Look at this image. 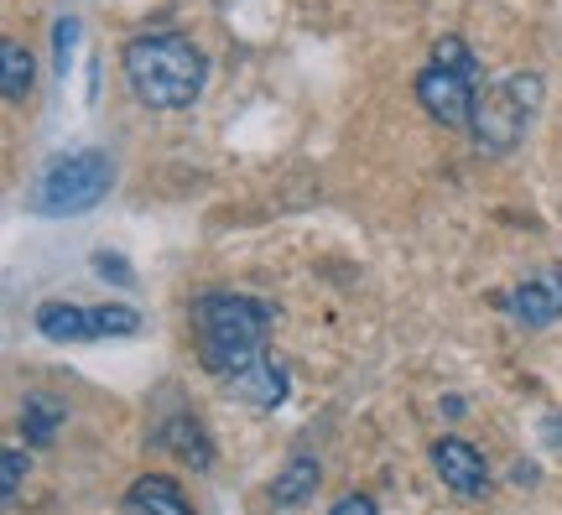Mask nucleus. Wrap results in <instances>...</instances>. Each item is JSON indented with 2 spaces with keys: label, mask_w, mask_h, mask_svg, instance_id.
Here are the masks:
<instances>
[{
  "label": "nucleus",
  "mask_w": 562,
  "mask_h": 515,
  "mask_svg": "<svg viewBox=\"0 0 562 515\" xmlns=\"http://www.w3.org/2000/svg\"><path fill=\"white\" fill-rule=\"evenodd\" d=\"M271 328H277V307L250 292H203L193 302V344H199L203 370L220 376L224 391L271 359L266 349Z\"/></svg>",
  "instance_id": "obj_1"
},
{
  "label": "nucleus",
  "mask_w": 562,
  "mask_h": 515,
  "mask_svg": "<svg viewBox=\"0 0 562 515\" xmlns=\"http://www.w3.org/2000/svg\"><path fill=\"white\" fill-rule=\"evenodd\" d=\"M125 83L140 104L151 110H188L199 104L203 83H209V58L193 37L182 32H140L125 42L121 53Z\"/></svg>",
  "instance_id": "obj_2"
},
{
  "label": "nucleus",
  "mask_w": 562,
  "mask_h": 515,
  "mask_svg": "<svg viewBox=\"0 0 562 515\" xmlns=\"http://www.w3.org/2000/svg\"><path fill=\"white\" fill-rule=\"evenodd\" d=\"M115 188V161L104 152H68L42 167V178L26 193V214L32 219H74L100 209Z\"/></svg>",
  "instance_id": "obj_3"
},
{
  "label": "nucleus",
  "mask_w": 562,
  "mask_h": 515,
  "mask_svg": "<svg viewBox=\"0 0 562 515\" xmlns=\"http://www.w3.org/2000/svg\"><path fill=\"white\" fill-rule=\"evenodd\" d=\"M480 58L469 53L463 37L432 42V63L417 74V104L448 131H469L474 100H480Z\"/></svg>",
  "instance_id": "obj_4"
},
{
  "label": "nucleus",
  "mask_w": 562,
  "mask_h": 515,
  "mask_svg": "<svg viewBox=\"0 0 562 515\" xmlns=\"http://www.w3.org/2000/svg\"><path fill=\"white\" fill-rule=\"evenodd\" d=\"M542 110V74H510L501 83H484L474 115H469V136L480 152L501 157L526 136V125Z\"/></svg>",
  "instance_id": "obj_5"
},
{
  "label": "nucleus",
  "mask_w": 562,
  "mask_h": 515,
  "mask_svg": "<svg viewBox=\"0 0 562 515\" xmlns=\"http://www.w3.org/2000/svg\"><path fill=\"white\" fill-rule=\"evenodd\" d=\"M32 328L47 344H104L140 334V313L125 302H42L32 313Z\"/></svg>",
  "instance_id": "obj_6"
},
{
  "label": "nucleus",
  "mask_w": 562,
  "mask_h": 515,
  "mask_svg": "<svg viewBox=\"0 0 562 515\" xmlns=\"http://www.w3.org/2000/svg\"><path fill=\"white\" fill-rule=\"evenodd\" d=\"M432 469H438V479L453 495H463V500L490 495V463H484V454L474 443H463V437H438V443H432Z\"/></svg>",
  "instance_id": "obj_7"
},
{
  "label": "nucleus",
  "mask_w": 562,
  "mask_h": 515,
  "mask_svg": "<svg viewBox=\"0 0 562 515\" xmlns=\"http://www.w3.org/2000/svg\"><path fill=\"white\" fill-rule=\"evenodd\" d=\"M510 323H521V328H547V323H558L562 317V271H542V277L521 281L516 292H505L501 302Z\"/></svg>",
  "instance_id": "obj_8"
},
{
  "label": "nucleus",
  "mask_w": 562,
  "mask_h": 515,
  "mask_svg": "<svg viewBox=\"0 0 562 515\" xmlns=\"http://www.w3.org/2000/svg\"><path fill=\"white\" fill-rule=\"evenodd\" d=\"M125 515H193V505H188L178 479L140 474L136 484L125 490Z\"/></svg>",
  "instance_id": "obj_9"
},
{
  "label": "nucleus",
  "mask_w": 562,
  "mask_h": 515,
  "mask_svg": "<svg viewBox=\"0 0 562 515\" xmlns=\"http://www.w3.org/2000/svg\"><path fill=\"white\" fill-rule=\"evenodd\" d=\"M318 458L313 454H292L286 458V469L277 474V484H271V500H277V511H302L307 500L318 495Z\"/></svg>",
  "instance_id": "obj_10"
},
{
  "label": "nucleus",
  "mask_w": 562,
  "mask_h": 515,
  "mask_svg": "<svg viewBox=\"0 0 562 515\" xmlns=\"http://www.w3.org/2000/svg\"><path fill=\"white\" fill-rule=\"evenodd\" d=\"M157 443L172 448L178 458H188L193 469H209V463H214V448H209V433H203L199 416H172L167 427H157Z\"/></svg>",
  "instance_id": "obj_11"
},
{
  "label": "nucleus",
  "mask_w": 562,
  "mask_h": 515,
  "mask_svg": "<svg viewBox=\"0 0 562 515\" xmlns=\"http://www.w3.org/2000/svg\"><path fill=\"white\" fill-rule=\"evenodd\" d=\"M0 94L11 104H21L32 94V53H26V42H5L0 47Z\"/></svg>",
  "instance_id": "obj_12"
},
{
  "label": "nucleus",
  "mask_w": 562,
  "mask_h": 515,
  "mask_svg": "<svg viewBox=\"0 0 562 515\" xmlns=\"http://www.w3.org/2000/svg\"><path fill=\"white\" fill-rule=\"evenodd\" d=\"M21 427H26V443L47 448L63 427V406L58 401H47V396H26V406H21Z\"/></svg>",
  "instance_id": "obj_13"
},
{
  "label": "nucleus",
  "mask_w": 562,
  "mask_h": 515,
  "mask_svg": "<svg viewBox=\"0 0 562 515\" xmlns=\"http://www.w3.org/2000/svg\"><path fill=\"white\" fill-rule=\"evenodd\" d=\"M0 469H5V474H0V495H5V505H16V495H21V474H26L32 463H26V454H21V448H5Z\"/></svg>",
  "instance_id": "obj_14"
},
{
  "label": "nucleus",
  "mask_w": 562,
  "mask_h": 515,
  "mask_svg": "<svg viewBox=\"0 0 562 515\" xmlns=\"http://www.w3.org/2000/svg\"><path fill=\"white\" fill-rule=\"evenodd\" d=\"M94 271H100L104 281H121V287H131V271H125L121 256H110V250H94Z\"/></svg>",
  "instance_id": "obj_15"
},
{
  "label": "nucleus",
  "mask_w": 562,
  "mask_h": 515,
  "mask_svg": "<svg viewBox=\"0 0 562 515\" xmlns=\"http://www.w3.org/2000/svg\"><path fill=\"white\" fill-rule=\"evenodd\" d=\"M328 515H381V505H375V500L370 495H344L339 505H334V511Z\"/></svg>",
  "instance_id": "obj_16"
},
{
  "label": "nucleus",
  "mask_w": 562,
  "mask_h": 515,
  "mask_svg": "<svg viewBox=\"0 0 562 515\" xmlns=\"http://www.w3.org/2000/svg\"><path fill=\"white\" fill-rule=\"evenodd\" d=\"M552 448H558V454H562V416H558V422H552Z\"/></svg>",
  "instance_id": "obj_17"
}]
</instances>
